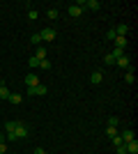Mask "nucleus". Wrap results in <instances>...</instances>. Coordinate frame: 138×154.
Listing matches in <instances>:
<instances>
[{
	"label": "nucleus",
	"instance_id": "nucleus-2",
	"mask_svg": "<svg viewBox=\"0 0 138 154\" xmlns=\"http://www.w3.org/2000/svg\"><path fill=\"white\" fill-rule=\"evenodd\" d=\"M48 94V88L46 85H37V88H28V97H46Z\"/></svg>",
	"mask_w": 138,
	"mask_h": 154
},
{
	"label": "nucleus",
	"instance_id": "nucleus-13",
	"mask_svg": "<svg viewBox=\"0 0 138 154\" xmlns=\"http://www.w3.org/2000/svg\"><path fill=\"white\" fill-rule=\"evenodd\" d=\"M35 58H37V60H46V48H44V46H37V51H35Z\"/></svg>",
	"mask_w": 138,
	"mask_h": 154
},
{
	"label": "nucleus",
	"instance_id": "nucleus-22",
	"mask_svg": "<svg viewBox=\"0 0 138 154\" xmlns=\"http://www.w3.org/2000/svg\"><path fill=\"white\" fill-rule=\"evenodd\" d=\"M104 64H108V67H113V64H115V60H113V55H111V53H108V55L104 58Z\"/></svg>",
	"mask_w": 138,
	"mask_h": 154
},
{
	"label": "nucleus",
	"instance_id": "nucleus-4",
	"mask_svg": "<svg viewBox=\"0 0 138 154\" xmlns=\"http://www.w3.org/2000/svg\"><path fill=\"white\" fill-rule=\"evenodd\" d=\"M76 5H81L83 9H92V12H97L99 7H101L99 0H81V2H76Z\"/></svg>",
	"mask_w": 138,
	"mask_h": 154
},
{
	"label": "nucleus",
	"instance_id": "nucleus-9",
	"mask_svg": "<svg viewBox=\"0 0 138 154\" xmlns=\"http://www.w3.org/2000/svg\"><path fill=\"white\" fill-rule=\"evenodd\" d=\"M115 64H118V67H124V69H127V67L131 64V58H129V55H127V53H124L122 58H118V60H115Z\"/></svg>",
	"mask_w": 138,
	"mask_h": 154
},
{
	"label": "nucleus",
	"instance_id": "nucleus-11",
	"mask_svg": "<svg viewBox=\"0 0 138 154\" xmlns=\"http://www.w3.org/2000/svg\"><path fill=\"white\" fill-rule=\"evenodd\" d=\"M120 138H122V143H131V140H136V136H133L131 129H127L124 134H120Z\"/></svg>",
	"mask_w": 138,
	"mask_h": 154
},
{
	"label": "nucleus",
	"instance_id": "nucleus-8",
	"mask_svg": "<svg viewBox=\"0 0 138 154\" xmlns=\"http://www.w3.org/2000/svg\"><path fill=\"white\" fill-rule=\"evenodd\" d=\"M90 81H92L94 85H99L101 81H104V71H101V69H94V71L90 74Z\"/></svg>",
	"mask_w": 138,
	"mask_h": 154
},
{
	"label": "nucleus",
	"instance_id": "nucleus-14",
	"mask_svg": "<svg viewBox=\"0 0 138 154\" xmlns=\"http://www.w3.org/2000/svg\"><path fill=\"white\" fill-rule=\"evenodd\" d=\"M7 101H9V103H21V101H23V97H21V94H16V92H12Z\"/></svg>",
	"mask_w": 138,
	"mask_h": 154
},
{
	"label": "nucleus",
	"instance_id": "nucleus-26",
	"mask_svg": "<svg viewBox=\"0 0 138 154\" xmlns=\"http://www.w3.org/2000/svg\"><path fill=\"white\" fill-rule=\"evenodd\" d=\"M111 140H113V145H115V147H118V145H122V138H120V134L115 136V138H111Z\"/></svg>",
	"mask_w": 138,
	"mask_h": 154
},
{
	"label": "nucleus",
	"instance_id": "nucleus-6",
	"mask_svg": "<svg viewBox=\"0 0 138 154\" xmlns=\"http://www.w3.org/2000/svg\"><path fill=\"white\" fill-rule=\"evenodd\" d=\"M129 30H131V28L127 26V23H120V26H115V28H113L115 37H127V35H129Z\"/></svg>",
	"mask_w": 138,
	"mask_h": 154
},
{
	"label": "nucleus",
	"instance_id": "nucleus-18",
	"mask_svg": "<svg viewBox=\"0 0 138 154\" xmlns=\"http://www.w3.org/2000/svg\"><path fill=\"white\" fill-rule=\"evenodd\" d=\"M106 136H108V138H115V136H118V129L115 127H106Z\"/></svg>",
	"mask_w": 138,
	"mask_h": 154
},
{
	"label": "nucleus",
	"instance_id": "nucleus-17",
	"mask_svg": "<svg viewBox=\"0 0 138 154\" xmlns=\"http://www.w3.org/2000/svg\"><path fill=\"white\" fill-rule=\"evenodd\" d=\"M9 94H12V92L7 90L5 85H0V99H9Z\"/></svg>",
	"mask_w": 138,
	"mask_h": 154
},
{
	"label": "nucleus",
	"instance_id": "nucleus-10",
	"mask_svg": "<svg viewBox=\"0 0 138 154\" xmlns=\"http://www.w3.org/2000/svg\"><path fill=\"white\" fill-rule=\"evenodd\" d=\"M124 149H127V154H138V143H136V140L124 143Z\"/></svg>",
	"mask_w": 138,
	"mask_h": 154
},
{
	"label": "nucleus",
	"instance_id": "nucleus-28",
	"mask_svg": "<svg viewBox=\"0 0 138 154\" xmlns=\"http://www.w3.org/2000/svg\"><path fill=\"white\" fill-rule=\"evenodd\" d=\"M7 152V143H0V154H5Z\"/></svg>",
	"mask_w": 138,
	"mask_h": 154
},
{
	"label": "nucleus",
	"instance_id": "nucleus-29",
	"mask_svg": "<svg viewBox=\"0 0 138 154\" xmlns=\"http://www.w3.org/2000/svg\"><path fill=\"white\" fill-rule=\"evenodd\" d=\"M35 154H46V152H44L41 147H37V149H35Z\"/></svg>",
	"mask_w": 138,
	"mask_h": 154
},
{
	"label": "nucleus",
	"instance_id": "nucleus-15",
	"mask_svg": "<svg viewBox=\"0 0 138 154\" xmlns=\"http://www.w3.org/2000/svg\"><path fill=\"white\" fill-rule=\"evenodd\" d=\"M14 129H16V120H9L5 124V134H14Z\"/></svg>",
	"mask_w": 138,
	"mask_h": 154
},
{
	"label": "nucleus",
	"instance_id": "nucleus-19",
	"mask_svg": "<svg viewBox=\"0 0 138 154\" xmlns=\"http://www.w3.org/2000/svg\"><path fill=\"white\" fill-rule=\"evenodd\" d=\"M111 55H113V60H118V58H122V55H124V51H120V48H113Z\"/></svg>",
	"mask_w": 138,
	"mask_h": 154
},
{
	"label": "nucleus",
	"instance_id": "nucleus-7",
	"mask_svg": "<svg viewBox=\"0 0 138 154\" xmlns=\"http://www.w3.org/2000/svg\"><path fill=\"white\" fill-rule=\"evenodd\" d=\"M23 81H26V85H28V88H37V85L41 83V81H39V76H37V74H28V76L23 78Z\"/></svg>",
	"mask_w": 138,
	"mask_h": 154
},
{
	"label": "nucleus",
	"instance_id": "nucleus-16",
	"mask_svg": "<svg viewBox=\"0 0 138 154\" xmlns=\"http://www.w3.org/2000/svg\"><path fill=\"white\" fill-rule=\"evenodd\" d=\"M60 16V12L58 9H48V12H46V19H51V21H55Z\"/></svg>",
	"mask_w": 138,
	"mask_h": 154
},
{
	"label": "nucleus",
	"instance_id": "nucleus-27",
	"mask_svg": "<svg viewBox=\"0 0 138 154\" xmlns=\"http://www.w3.org/2000/svg\"><path fill=\"white\" fill-rule=\"evenodd\" d=\"M115 152H118V154H127V149H124V143H122V145H118V147H115Z\"/></svg>",
	"mask_w": 138,
	"mask_h": 154
},
{
	"label": "nucleus",
	"instance_id": "nucleus-24",
	"mask_svg": "<svg viewBox=\"0 0 138 154\" xmlns=\"http://www.w3.org/2000/svg\"><path fill=\"white\" fill-rule=\"evenodd\" d=\"M39 67H41V69H51V62H48V58H46V60H39Z\"/></svg>",
	"mask_w": 138,
	"mask_h": 154
},
{
	"label": "nucleus",
	"instance_id": "nucleus-21",
	"mask_svg": "<svg viewBox=\"0 0 138 154\" xmlns=\"http://www.w3.org/2000/svg\"><path fill=\"white\" fill-rule=\"evenodd\" d=\"M28 64H30L32 69H37V67H39V60H37V58H35V55H32V58L28 60Z\"/></svg>",
	"mask_w": 138,
	"mask_h": 154
},
{
	"label": "nucleus",
	"instance_id": "nucleus-3",
	"mask_svg": "<svg viewBox=\"0 0 138 154\" xmlns=\"http://www.w3.org/2000/svg\"><path fill=\"white\" fill-rule=\"evenodd\" d=\"M28 134H30L28 124H23V122H16V129H14V138H28Z\"/></svg>",
	"mask_w": 138,
	"mask_h": 154
},
{
	"label": "nucleus",
	"instance_id": "nucleus-23",
	"mask_svg": "<svg viewBox=\"0 0 138 154\" xmlns=\"http://www.w3.org/2000/svg\"><path fill=\"white\" fill-rule=\"evenodd\" d=\"M37 16H39V12H37V9H30V12H28V19H30V21H35Z\"/></svg>",
	"mask_w": 138,
	"mask_h": 154
},
{
	"label": "nucleus",
	"instance_id": "nucleus-12",
	"mask_svg": "<svg viewBox=\"0 0 138 154\" xmlns=\"http://www.w3.org/2000/svg\"><path fill=\"white\" fill-rule=\"evenodd\" d=\"M127 44H129V42H127V37H115V48L124 51V48H127Z\"/></svg>",
	"mask_w": 138,
	"mask_h": 154
},
{
	"label": "nucleus",
	"instance_id": "nucleus-5",
	"mask_svg": "<svg viewBox=\"0 0 138 154\" xmlns=\"http://www.w3.org/2000/svg\"><path fill=\"white\" fill-rule=\"evenodd\" d=\"M83 12H85V9H83L81 5H69V7H67V14H69L72 19H78V16H81Z\"/></svg>",
	"mask_w": 138,
	"mask_h": 154
},
{
	"label": "nucleus",
	"instance_id": "nucleus-20",
	"mask_svg": "<svg viewBox=\"0 0 138 154\" xmlns=\"http://www.w3.org/2000/svg\"><path fill=\"white\" fill-rule=\"evenodd\" d=\"M118 124H120V117H108V127H115V129H118Z\"/></svg>",
	"mask_w": 138,
	"mask_h": 154
},
{
	"label": "nucleus",
	"instance_id": "nucleus-1",
	"mask_svg": "<svg viewBox=\"0 0 138 154\" xmlns=\"http://www.w3.org/2000/svg\"><path fill=\"white\" fill-rule=\"evenodd\" d=\"M39 37H41V42H53V39L58 37V32H55L53 26H48V28H44V30L39 32Z\"/></svg>",
	"mask_w": 138,
	"mask_h": 154
},
{
	"label": "nucleus",
	"instance_id": "nucleus-25",
	"mask_svg": "<svg viewBox=\"0 0 138 154\" xmlns=\"http://www.w3.org/2000/svg\"><path fill=\"white\" fill-rule=\"evenodd\" d=\"M39 42H41V37H39V32H35V35H32V44H37V46H39Z\"/></svg>",
	"mask_w": 138,
	"mask_h": 154
}]
</instances>
